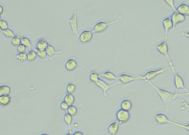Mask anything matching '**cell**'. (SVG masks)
I'll use <instances>...</instances> for the list:
<instances>
[{
	"label": "cell",
	"mask_w": 189,
	"mask_h": 135,
	"mask_svg": "<svg viewBox=\"0 0 189 135\" xmlns=\"http://www.w3.org/2000/svg\"><path fill=\"white\" fill-rule=\"evenodd\" d=\"M145 82H146V84H147L151 86L152 88L155 90V91L156 92L159 98H160L161 102L164 104L165 111H166L167 112H168L169 111L170 104L175 100H176L177 97L183 96H189V93H186V92L180 93L178 91L172 92L167 91L166 90L162 89L158 86H156L155 84H153V82L151 81H146Z\"/></svg>",
	"instance_id": "6da1fadb"
},
{
	"label": "cell",
	"mask_w": 189,
	"mask_h": 135,
	"mask_svg": "<svg viewBox=\"0 0 189 135\" xmlns=\"http://www.w3.org/2000/svg\"><path fill=\"white\" fill-rule=\"evenodd\" d=\"M122 19V16L121 15H120L118 17L117 19L110 22H104V21L98 22L94 25L91 31L93 32V33H99V34L103 33L107 30V29L109 26L118 23Z\"/></svg>",
	"instance_id": "7a4b0ae2"
},
{
	"label": "cell",
	"mask_w": 189,
	"mask_h": 135,
	"mask_svg": "<svg viewBox=\"0 0 189 135\" xmlns=\"http://www.w3.org/2000/svg\"><path fill=\"white\" fill-rule=\"evenodd\" d=\"M156 49L159 53L166 58L168 64L170 69L175 68L174 63L171 59L169 55V45L166 41H163L158 45Z\"/></svg>",
	"instance_id": "3957f363"
},
{
	"label": "cell",
	"mask_w": 189,
	"mask_h": 135,
	"mask_svg": "<svg viewBox=\"0 0 189 135\" xmlns=\"http://www.w3.org/2000/svg\"><path fill=\"white\" fill-rule=\"evenodd\" d=\"M165 70L163 68H160L155 70H150L147 71L144 74H140L138 76L139 80H142L144 82L152 81L155 80L159 76L164 73Z\"/></svg>",
	"instance_id": "277c9868"
},
{
	"label": "cell",
	"mask_w": 189,
	"mask_h": 135,
	"mask_svg": "<svg viewBox=\"0 0 189 135\" xmlns=\"http://www.w3.org/2000/svg\"><path fill=\"white\" fill-rule=\"evenodd\" d=\"M171 71L173 74L174 85L175 88L177 90H183L184 92L189 93V90L185 86L184 80L179 74H177L175 68Z\"/></svg>",
	"instance_id": "5b68a950"
},
{
	"label": "cell",
	"mask_w": 189,
	"mask_h": 135,
	"mask_svg": "<svg viewBox=\"0 0 189 135\" xmlns=\"http://www.w3.org/2000/svg\"><path fill=\"white\" fill-rule=\"evenodd\" d=\"M69 24L71 30L72 36H79L78 23V13L77 11H74L72 17L69 19Z\"/></svg>",
	"instance_id": "8992f818"
},
{
	"label": "cell",
	"mask_w": 189,
	"mask_h": 135,
	"mask_svg": "<svg viewBox=\"0 0 189 135\" xmlns=\"http://www.w3.org/2000/svg\"><path fill=\"white\" fill-rule=\"evenodd\" d=\"M120 84V82L119 81H116V82H114L112 84H108L105 81H104L103 80L100 79L95 84L96 86H97L98 88H100L103 91L104 96L106 97L107 96V93L109 91L110 88H111L112 87H114L118 84Z\"/></svg>",
	"instance_id": "52a82bcc"
},
{
	"label": "cell",
	"mask_w": 189,
	"mask_h": 135,
	"mask_svg": "<svg viewBox=\"0 0 189 135\" xmlns=\"http://www.w3.org/2000/svg\"><path fill=\"white\" fill-rule=\"evenodd\" d=\"M131 117L130 112L119 109L116 113V119L119 125H123L128 122Z\"/></svg>",
	"instance_id": "ba28073f"
},
{
	"label": "cell",
	"mask_w": 189,
	"mask_h": 135,
	"mask_svg": "<svg viewBox=\"0 0 189 135\" xmlns=\"http://www.w3.org/2000/svg\"><path fill=\"white\" fill-rule=\"evenodd\" d=\"M162 26H163L164 32V41H167L169 31L174 29V25L172 22L170 16L163 19V20L162 21Z\"/></svg>",
	"instance_id": "9c48e42d"
},
{
	"label": "cell",
	"mask_w": 189,
	"mask_h": 135,
	"mask_svg": "<svg viewBox=\"0 0 189 135\" xmlns=\"http://www.w3.org/2000/svg\"><path fill=\"white\" fill-rule=\"evenodd\" d=\"M172 22L174 25V29H175L178 25H180L185 21L186 18L183 15L179 13L177 11H175L172 13L170 16Z\"/></svg>",
	"instance_id": "30bf717a"
},
{
	"label": "cell",
	"mask_w": 189,
	"mask_h": 135,
	"mask_svg": "<svg viewBox=\"0 0 189 135\" xmlns=\"http://www.w3.org/2000/svg\"><path fill=\"white\" fill-rule=\"evenodd\" d=\"M93 32L91 30L82 31L79 36V41L82 44H87L91 42L93 38Z\"/></svg>",
	"instance_id": "8fae6325"
},
{
	"label": "cell",
	"mask_w": 189,
	"mask_h": 135,
	"mask_svg": "<svg viewBox=\"0 0 189 135\" xmlns=\"http://www.w3.org/2000/svg\"><path fill=\"white\" fill-rule=\"evenodd\" d=\"M118 77L119 81L120 82V84L124 85H127L136 80H139L138 77H135L134 76L125 74H121Z\"/></svg>",
	"instance_id": "7c38bea8"
},
{
	"label": "cell",
	"mask_w": 189,
	"mask_h": 135,
	"mask_svg": "<svg viewBox=\"0 0 189 135\" xmlns=\"http://www.w3.org/2000/svg\"><path fill=\"white\" fill-rule=\"evenodd\" d=\"M155 120L156 122L160 125H165L166 124L170 125L171 120L164 113H159L155 116Z\"/></svg>",
	"instance_id": "4fadbf2b"
},
{
	"label": "cell",
	"mask_w": 189,
	"mask_h": 135,
	"mask_svg": "<svg viewBox=\"0 0 189 135\" xmlns=\"http://www.w3.org/2000/svg\"><path fill=\"white\" fill-rule=\"evenodd\" d=\"M78 68V63L75 60L70 58L65 63V68L68 72H73Z\"/></svg>",
	"instance_id": "5bb4252c"
},
{
	"label": "cell",
	"mask_w": 189,
	"mask_h": 135,
	"mask_svg": "<svg viewBox=\"0 0 189 135\" xmlns=\"http://www.w3.org/2000/svg\"><path fill=\"white\" fill-rule=\"evenodd\" d=\"M46 51L47 52L49 59L51 60H52L53 58V57L57 55H60L62 53V52L61 50L57 51L56 49H55V47L51 45H49L47 47Z\"/></svg>",
	"instance_id": "9a60e30c"
},
{
	"label": "cell",
	"mask_w": 189,
	"mask_h": 135,
	"mask_svg": "<svg viewBox=\"0 0 189 135\" xmlns=\"http://www.w3.org/2000/svg\"><path fill=\"white\" fill-rule=\"evenodd\" d=\"M100 77L104 78L105 79L109 81H119V77L109 71H105L102 74H100Z\"/></svg>",
	"instance_id": "2e32d148"
},
{
	"label": "cell",
	"mask_w": 189,
	"mask_h": 135,
	"mask_svg": "<svg viewBox=\"0 0 189 135\" xmlns=\"http://www.w3.org/2000/svg\"><path fill=\"white\" fill-rule=\"evenodd\" d=\"M108 133L110 135H116L119 131V123L117 121L110 123L108 127Z\"/></svg>",
	"instance_id": "e0dca14e"
},
{
	"label": "cell",
	"mask_w": 189,
	"mask_h": 135,
	"mask_svg": "<svg viewBox=\"0 0 189 135\" xmlns=\"http://www.w3.org/2000/svg\"><path fill=\"white\" fill-rule=\"evenodd\" d=\"M177 11L185 17H189V5L185 3H181L177 7Z\"/></svg>",
	"instance_id": "ac0fdd59"
},
{
	"label": "cell",
	"mask_w": 189,
	"mask_h": 135,
	"mask_svg": "<svg viewBox=\"0 0 189 135\" xmlns=\"http://www.w3.org/2000/svg\"><path fill=\"white\" fill-rule=\"evenodd\" d=\"M48 42L44 38H41L39 39L37 41L36 46V49L37 50H46L49 46Z\"/></svg>",
	"instance_id": "d6986e66"
},
{
	"label": "cell",
	"mask_w": 189,
	"mask_h": 135,
	"mask_svg": "<svg viewBox=\"0 0 189 135\" xmlns=\"http://www.w3.org/2000/svg\"><path fill=\"white\" fill-rule=\"evenodd\" d=\"M120 107L123 110L130 112L133 109V103L130 100L125 99L122 101L120 104Z\"/></svg>",
	"instance_id": "ffe728a7"
},
{
	"label": "cell",
	"mask_w": 189,
	"mask_h": 135,
	"mask_svg": "<svg viewBox=\"0 0 189 135\" xmlns=\"http://www.w3.org/2000/svg\"><path fill=\"white\" fill-rule=\"evenodd\" d=\"M84 68H87V70L89 72V80L91 81V82L92 83L96 84V82H97L100 79V74H98L97 72H96V71H91L90 70H89L88 68H85V66H83V65H82Z\"/></svg>",
	"instance_id": "44dd1931"
},
{
	"label": "cell",
	"mask_w": 189,
	"mask_h": 135,
	"mask_svg": "<svg viewBox=\"0 0 189 135\" xmlns=\"http://www.w3.org/2000/svg\"><path fill=\"white\" fill-rule=\"evenodd\" d=\"M12 102V97L10 96H0V105L6 107L11 104Z\"/></svg>",
	"instance_id": "7402d4cb"
},
{
	"label": "cell",
	"mask_w": 189,
	"mask_h": 135,
	"mask_svg": "<svg viewBox=\"0 0 189 135\" xmlns=\"http://www.w3.org/2000/svg\"><path fill=\"white\" fill-rule=\"evenodd\" d=\"M11 93V88L7 85H1L0 86V96H10Z\"/></svg>",
	"instance_id": "603a6c76"
},
{
	"label": "cell",
	"mask_w": 189,
	"mask_h": 135,
	"mask_svg": "<svg viewBox=\"0 0 189 135\" xmlns=\"http://www.w3.org/2000/svg\"><path fill=\"white\" fill-rule=\"evenodd\" d=\"M63 101H65L69 106H73L75 104V98L73 94L67 93L64 97Z\"/></svg>",
	"instance_id": "cb8c5ba5"
},
{
	"label": "cell",
	"mask_w": 189,
	"mask_h": 135,
	"mask_svg": "<svg viewBox=\"0 0 189 135\" xmlns=\"http://www.w3.org/2000/svg\"><path fill=\"white\" fill-rule=\"evenodd\" d=\"M27 54V58H28V61L30 62H33L36 61L37 58L38 57L36 51L33 49H31L28 51Z\"/></svg>",
	"instance_id": "d4e9b609"
},
{
	"label": "cell",
	"mask_w": 189,
	"mask_h": 135,
	"mask_svg": "<svg viewBox=\"0 0 189 135\" xmlns=\"http://www.w3.org/2000/svg\"><path fill=\"white\" fill-rule=\"evenodd\" d=\"M170 125L177 126L178 127L181 128V129H184L185 130H186V131H188L189 133V123H187V124H183L181 123L177 122L171 120V121Z\"/></svg>",
	"instance_id": "484cf974"
},
{
	"label": "cell",
	"mask_w": 189,
	"mask_h": 135,
	"mask_svg": "<svg viewBox=\"0 0 189 135\" xmlns=\"http://www.w3.org/2000/svg\"><path fill=\"white\" fill-rule=\"evenodd\" d=\"M21 44L24 45L27 49H30L32 47V44L29 38L27 37H21Z\"/></svg>",
	"instance_id": "4316f807"
},
{
	"label": "cell",
	"mask_w": 189,
	"mask_h": 135,
	"mask_svg": "<svg viewBox=\"0 0 189 135\" xmlns=\"http://www.w3.org/2000/svg\"><path fill=\"white\" fill-rule=\"evenodd\" d=\"M2 32L3 35V36L5 37H6V38H11L12 39L16 36L15 32L10 29H7L5 31H2Z\"/></svg>",
	"instance_id": "83f0119b"
},
{
	"label": "cell",
	"mask_w": 189,
	"mask_h": 135,
	"mask_svg": "<svg viewBox=\"0 0 189 135\" xmlns=\"http://www.w3.org/2000/svg\"><path fill=\"white\" fill-rule=\"evenodd\" d=\"M63 120H64V122L67 125V126L70 127L71 125H72V123L73 122V117L71 116L68 113H66L64 115Z\"/></svg>",
	"instance_id": "f1b7e54d"
},
{
	"label": "cell",
	"mask_w": 189,
	"mask_h": 135,
	"mask_svg": "<svg viewBox=\"0 0 189 135\" xmlns=\"http://www.w3.org/2000/svg\"><path fill=\"white\" fill-rule=\"evenodd\" d=\"M11 44L14 47H18L21 44V37L16 35L11 39Z\"/></svg>",
	"instance_id": "f546056e"
},
{
	"label": "cell",
	"mask_w": 189,
	"mask_h": 135,
	"mask_svg": "<svg viewBox=\"0 0 189 135\" xmlns=\"http://www.w3.org/2000/svg\"><path fill=\"white\" fill-rule=\"evenodd\" d=\"M67 113L70 115L71 116H75L78 113V109L75 106H71L69 107V109L67 111Z\"/></svg>",
	"instance_id": "4dcf8cb0"
},
{
	"label": "cell",
	"mask_w": 189,
	"mask_h": 135,
	"mask_svg": "<svg viewBox=\"0 0 189 135\" xmlns=\"http://www.w3.org/2000/svg\"><path fill=\"white\" fill-rule=\"evenodd\" d=\"M16 58L18 61L22 63L28 61L27 54H18L16 55Z\"/></svg>",
	"instance_id": "1f68e13d"
},
{
	"label": "cell",
	"mask_w": 189,
	"mask_h": 135,
	"mask_svg": "<svg viewBox=\"0 0 189 135\" xmlns=\"http://www.w3.org/2000/svg\"><path fill=\"white\" fill-rule=\"evenodd\" d=\"M67 93L73 94L76 91V86L72 83H69L66 87Z\"/></svg>",
	"instance_id": "d6a6232c"
},
{
	"label": "cell",
	"mask_w": 189,
	"mask_h": 135,
	"mask_svg": "<svg viewBox=\"0 0 189 135\" xmlns=\"http://www.w3.org/2000/svg\"><path fill=\"white\" fill-rule=\"evenodd\" d=\"M165 3L170 8L173 12L177 10V7L175 5V1L174 0H165Z\"/></svg>",
	"instance_id": "836d02e7"
},
{
	"label": "cell",
	"mask_w": 189,
	"mask_h": 135,
	"mask_svg": "<svg viewBox=\"0 0 189 135\" xmlns=\"http://www.w3.org/2000/svg\"><path fill=\"white\" fill-rule=\"evenodd\" d=\"M36 51L37 54V56L38 57H39V58L42 59V60H45L47 58V57H48L47 52L46 50H35Z\"/></svg>",
	"instance_id": "e575fe53"
},
{
	"label": "cell",
	"mask_w": 189,
	"mask_h": 135,
	"mask_svg": "<svg viewBox=\"0 0 189 135\" xmlns=\"http://www.w3.org/2000/svg\"><path fill=\"white\" fill-rule=\"evenodd\" d=\"M0 27H1V31L2 32L9 29V25L6 20L1 19L0 21Z\"/></svg>",
	"instance_id": "d590c367"
},
{
	"label": "cell",
	"mask_w": 189,
	"mask_h": 135,
	"mask_svg": "<svg viewBox=\"0 0 189 135\" xmlns=\"http://www.w3.org/2000/svg\"><path fill=\"white\" fill-rule=\"evenodd\" d=\"M27 49V47L22 44H21L17 47V51L18 54H26Z\"/></svg>",
	"instance_id": "8d00e7d4"
},
{
	"label": "cell",
	"mask_w": 189,
	"mask_h": 135,
	"mask_svg": "<svg viewBox=\"0 0 189 135\" xmlns=\"http://www.w3.org/2000/svg\"><path fill=\"white\" fill-rule=\"evenodd\" d=\"M69 106L67 104L65 101H63L62 102H61V104H60V108L62 110L67 111L69 109Z\"/></svg>",
	"instance_id": "74e56055"
},
{
	"label": "cell",
	"mask_w": 189,
	"mask_h": 135,
	"mask_svg": "<svg viewBox=\"0 0 189 135\" xmlns=\"http://www.w3.org/2000/svg\"><path fill=\"white\" fill-rule=\"evenodd\" d=\"M181 35H183V36L186 37L188 40H189V32L183 31V32H181Z\"/></svg>",
	"instance_id": "f35d334b"
},
{
	"label": "cell",
	"mask_w": 189,
	"mask_h": 135,
	"mask_svg": "<svg viewBox=\"0 0 189 135\" xmlns=\"http://www.w3.org/2000/svg\"><path fill=\"white\" fill-rule=\"evenodd\" d=\"M73 135H84L83 134V133H82V132L80 131H75V132H74L73 134Z\"/></svg>",
	"instance_id": "ab89813d"
},
{
	"label": "cell",
	"mask_w": 189,
	"mask_h": 135,
	"mask_svg": "<svg viewBox=\"0 0 189 135\" xmlns=\"http://www.w3.org/2000/svg\"><path fill=\"white\" fill-rule=\"evenodd\" d=\"M4 12V8L2 5H0V14L1 15H2L3 13Z\"/></svg>",
	"instance_id": "60d3db41"
},
{
	"label": "cell",
	"mask_w": 189,
	"mask_h": 135,
	"mask_svg": "<svg viewBox=\"0 0 189 135\" xmlns=\"http://www.w3.org/2000/svg\"><path fill=\"white\" fill-rule=\"evenodd\" d=\"M65 135H73V134H72V132H69L67 133V134H66Z\"/></svg>",
	"instance_id": "b9f144b4"
},
{
	"label": "cell",
	"mask_w": 189,
	"mask_h": 135,
	"mask_svg": "<svg viewBox=\"0 0 189 135\" xmlns=\"http://www.w3.org/2000/svg\"><path fill=\"white\" fill-rule=\"evenodd\" d=\"M40 135H49L48 134H46V133H43L42 134H41Z\"/></svg>",
	"instance_id": "7bdbcfd3"
}]
</instances>
